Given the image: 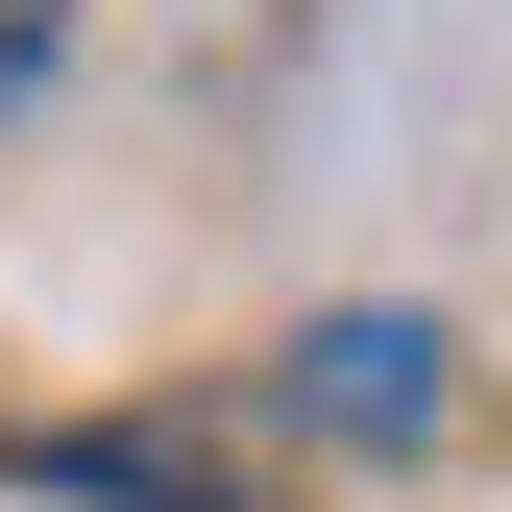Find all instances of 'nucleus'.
Segmentation results:
<instances>
[{
    "label": "nucleus",
    "mask_w": 512,
    "mask_h": 512,
    "mask_svg": "<svg viewBox=\"0 0 512 512\" xmlns=\"http://www.w3.org/2000/svg\"><path fill=\"white\" fill-rule=\"evenodd\" d=\"M25 488H74V512H269L220 439H147V415H74V439H25Z\"/></svg>",
    "instance_id": "obj_2"
},
{
    "label": "nucleus",
    "mask_w": 512,
    "mask_h": 512,
    "mask_svg": "<svg viewBox=\"0 0 512 512\" xmlns=\"http://www.w3.org/2000/svg\"><path fill=\"white\" fill-rule=\"evenodd\" d=\"M293 415L366 439V464H415V439L464 415V391H439V317H317V342H293Z\"/></svg>",
    "instance_id": "obj_1"
},
{
    "label": "nucleus",
    "mask_w": 512,
    "mask_h": 512,
    "mask_svg": "<svg viewBox=\"0 0 512 512\" xmlns=\"http://www.w3.org/2000/svg\"><path fill=\"white\" fill-rule=\"evenodd\" d=\"M49 74H74V0H0V122H25Z\"/></svg>",
    "instance_id": "obj_3"
}]
</instances>
